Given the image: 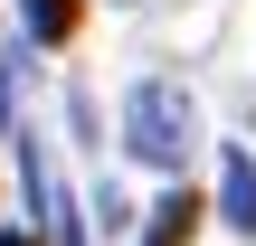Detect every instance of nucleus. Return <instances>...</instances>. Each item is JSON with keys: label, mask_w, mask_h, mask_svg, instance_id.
<instances>
[{"label": "nucleus", "mask_w": 256, "mask_h": 246, "mask_svg": "<svg viewBox=\"0 0 256 246\" xmlns=\"http://www.w3.org/2000/svg\"><path fill=\"white\" fill-rule=\"evenodd\" d=\"M124 152H133L142 171H171V180H180V161L200 152V104H190L180 76H142V85L124 95Z\"/></svg>", "instance_id": "f257e3e1"}, {"label": "nucleus", "mask_w": 256, "mask_h": 246, "mask_svg": "<svg viewBox=\"0 0 256 246\" xmlns=\"http://www.w3.org/2000/svg\"><path fill=\"white\" fill-rule=\"evenodd\" d=\"M218 218H228L238 237H256V152H247V142L218 152Z\"/></svg>", "instance_id": "f03ea898"}, {"label": "nucleus", "mask_w": 256, "mask_h": 246, "mask_svg": "<svg viewBox=\"0 0 256 246\" xmlns=\"http://www.w3.org/2000/svg\"><path fill=\"white\" fill-rule=\"evenodd\" d=\"M200 218H209V209H200V190H162V199H152V218H142V246H190V237H200Z\"/></svg>", "instance_id": "7ed1b4c3"}, {"label": "nucleus", "mask_w": 256, "mask_h": 246, "mask_svg": "<svg viewBox=\"0 0 256 246\" xmlns=\"http://www.w3.org/2000/svg\"><path fill=\"white\" fill-rule=\"evenodd\" d=\"M19 19H28V47H66L76 19H86V0H19Z\"/></svg>", "instance_id": "20e7f679"}, {"label": "nucleus", "mask_w": 256, "mask_h": 246, "mask_svg": "<svg viewBox=\"0 0 256 246\" xmlns=\"http://www.w3.org/2000/svg\"><path fill=\"white\" fill-rule=\"evenodd\" d=\"M0 246H38V237H28V228H0Z\"/></svg>", "instance_id": "39448f33"}]
</instances>
